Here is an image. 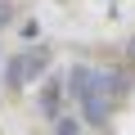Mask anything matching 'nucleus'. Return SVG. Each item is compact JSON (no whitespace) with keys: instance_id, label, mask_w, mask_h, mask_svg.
I'll list each match as a JSON object with an SVG mask.
<instances>
[{"instance_id":"6e6552de","label":"nucleus","mask_w":135,"mask_h":135,"mask_svg":"<svg viewBox=\"0 0 135 135\" xmlns=\"http://www.w3.org/2000/svg\"><path fill=\"white\" fill-rule=\"evenodd\" d=\"M126 54H131V63H135V36H131V41H126Z\"/></svg>"},{"instance_id":"0eeeda50","label":"nucleus","mask_w":135,"mask_h":135,"mask_svg":"<svg viewBox=\"0 0 135 135\" xmlns=\"http://www.w3.org/2000/svg\"><path fill=\"white\" fill-rule=\"evenodd\" d=\"M9 23H14V5H9V0H0V32H5Z\"/></svg>"},{"instance_id":"f03ea898","label":"nucleus","mask_w":135,"mask_h":135,"mask_svg":"<svg viewBox=\"0 0 135 135\" xmlns=\"http://www.w3.org/2000/svg\"><path fill=\"white\" fill-rule=\"evenodd\" d=\"M131 90H135L131 72H122V68H95V95H99V99H108L113 108H117V104H126V99H131Z\"/></svg>"},{"instance_id":"39448f33","label":"nucleus","mask_w":135,"mask_h":135,"mask_svg":"<svg viewBox=\"0 0 135 135\" xmlns=\"http://www.w3.org/2000/svg\"><path fill=\"white\" fill-rule=\"evenodd\" d=\"M108 117H113V104L108 99H99V95L81 99V126H108Z\"/></svg>"},{"instance_id":"f257e3e1","label":"nucleus","mask_w":135,"mask_h":135,"mask_svg":"<svg viewBox=\"0 0 135 135\" xmlns=\"http://www.w3.org/2000/svg\"><path fill=\"white\" fill-rule=\"evenodd\" d=\"M45 72H50V50H45V45H32V50H23V54L5 59V81H9V90H23L27 81H36V77H45Z\"/></svg>"},{"instance_id":"7ed1b4c3","label":"nucleus","mask_w":135,"mask_h":135,"mask_svg":"<svg viewBox=\"0 0 135 135\" xmlns=\"http://www.w3.org/2000/svg\"><path fill=\"white\" fill-rule=\"evenodd\" d=\"M63 90H68V99H72V104L90 99V95H95V68H90V63H77V68H68V77H63Z\"/></svg>"},{"instance_id":"1a4fd4ad","label":"nucleus","mask_w":135,"mask_h":135,"mask_svg":"<svg viewBox=\"0 0 135 135\" xmlns=\"http://www.w3.org/2000/svg\"><path fill=\"white\" fill-rule=\"evenodd\" d=\"M0 59H5V54H0Z\"/></svg>"},{"instance_id":"20e7f679","label":"nucleus","mask_w":135,"mask_h":135,"mask_svg":"<svg viewBox=\"0 0 135 135\" xmlns=\"http://www.w3.org/2000/svg\"><path fill=\"white\" fill-rule=\"evenodd\" d=\"M63 99H68V90H63V77H45V86H41V95H36V108H41L45 117H54V122H59V113H63Z\"/></svg>"},{"instance_id":"423d86ee","label":"nucleus","mask_w":135,"mask_h":135,"mask_svg":"<svg viewBox=\"0 0 135 135\" xmlns=\"http://www.w3.org/2000/svg\"><path fill=\"white\" fill-rule=\"evenodd\" d=\"M50 135H81V117H59Z\"/></svg>"}]
</instances>
